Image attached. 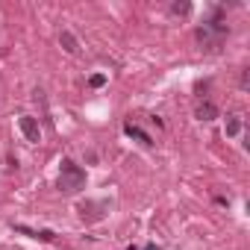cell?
<instances>
[{
	"label": "cell",
	"instance_id": "6da1fadb",
	"mask_svg": "<svg viewBox=\"0 0 250 250\" xmlns=\"http://www.w3.org/2000/svg\"><path fill=\"white\" fill-rule=\"evenodd\" d=\"M80 188H85V171L80 165H74L71 159H65L62 171H59V191L62 194H77Z\"/></svg>",
	"mask_w": 250,
	"mask_h": 250
},
{
	"label": "cell",
	"instance_id": "7a4b0ae2",
	"mask_svg": "<svg viewBox=\"0 0 250 250\" xmlns=\"http://www.w3.org/2000/svg\"><path fill=\"white\" fill-rule=\"evenodd\" d=\"M18 127H21V133H24V139H27V142H33V145H39V142H42V130H39V121H36V118L21 115Z\"/></svg>",
	"mask_w": 250,
	"mask_h": 250
},
{
	"label": "cell",
	"instance_id": "3957f363",
	"mask_svg": "<svg viewBox=\"0 0 250 250\" xmlns=\"http://www.w3.org/2000/svg\"><path fill=\"white\" fill-rule=\"evenodd\" d=\"M194 115H197V121H215V118H218V106H215L212 100H203Z\"/></svg>",
	"mask_w": 250,
	"mask_h": 250
},
{
	"label": "cell",
	"instance_id": "277c9868",
	"mask_svg": "<svg viewBox=\"0 0 250 250\" xmlns=\"http://www.w3.org/2000/svg\"><path fill=\"white\" fill-rule=\"evenodd\" d=\"M224 130H227L229 139H235V136L241 133V118H238V115H227V118H224Z\"/></svg>",
	"mask_w": 250,
	"mask_h": 250
},
{
	"label": "cell",
	"instance_id": "5b68a950",
	"mask_svg": "<svg viewBox=\"0 0 250 250\" xmlns=\"http://www.w3.org/2000/svg\"><path fill=\"white\" fill-rule=\"evenodd\" d=\"M59 44H62V47H65V53H71V56H77V50H80L77 39H74L68 30H62V33H59Z\"/></svg>",
	"mask_w": 250,
	"mask_h": 250
},
{
	"label": "cell",
	"instance_id": "8992f818",
	"mask_svg": "<svg viewBox=\"0 0 250 250\" xmlns=\"http://www.w3.org/2000/svg\"><path fill=\"white\" fill-rule=\"evenodd\" d=\"M124 133H127L130 139H136V142H142V145H153V142H150V136H147L145 130H139V127H133V124H127V127H124Z\"/></svg>",
	"mask_w": 250,
	"mask_h": 250
},
{
	"label": "cell",
	"instance_id": "52a82bcc",
	"mask_svg": "<svg viewBox=\"0 0 250 250\" xmlns=\"http://www.w3.org/2000/svg\"><path fill=\"white\" fill-rule=\"evenodd\" d=\"M171 12H174V15H188V12H191V3H186V0H183V3H174Z\"/></svg>",
	"mask_w": 250,
	"mask_h": 250
},
{
	"label": "cell",
	"instance_id": "ba28073f",
	"mask_svg": "<svg viewBox=\"0 0 250 250\" xmlns=\"http://www.w3.org/2000/svg\"><path fill=\"white\" fill-rule=\"evenodd\" d=\"M88 83H91V88H100V85L106 83V77H103V74H94V77H91Z\"/></svg>",
	"mask_w": 250,
	"mask_h": 250
}]
</instances>
